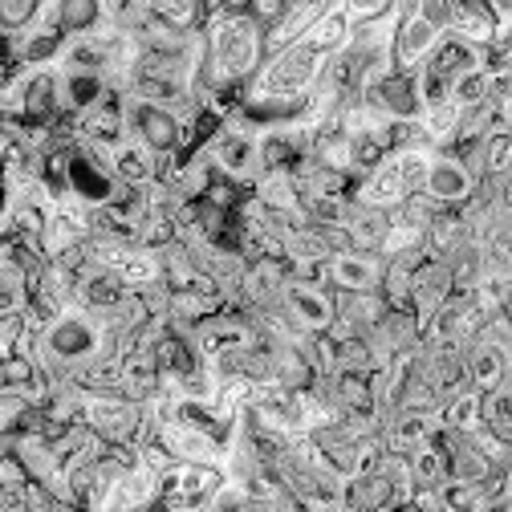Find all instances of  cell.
<instances>
[{
  "instance_id": "obj_1",
  "label": "cell",
  "mask_w": 512,
  "mask_h": 512,
  "mask_svg": "<svg viewBox=\"0 0 512 512\" xmlns=\"http://www.w3.org/2000/svg\"><path fill=\"white\" fill-rule=\"evenodd\" d=\"M265 29L252 25L244 0H208L200 98L212 90H244L265 66Z\"/></svg>"
},
{
  "instance_id": "obj_2",
  "label": "cell",
  "mask_w": 512,
  "mask_h": 512,
  "mask_svg": "<svg viewBox=\"0 0 512 512\" xmlns=\"http://www.w3.org/2000/svg\"><path fill=\"white\" fill-rule=\"evenodd\" d=\"M106 354H118V338L98 313H86L82 305L53 317L45 334L37 338V358L49 362L61 378H70L74 370H82L86 362L106 358Z\"/></svg>"
},
{
  "instance_id": "obj_3",
  "label": "cell",
  "mask_w": 512,
  "mask_h": 512,
  "mask_svg": "<svg viewBox=\"0 0 512 512\" xmlns=\"http://www.w3.org/2000/svg\"><path fill=\"white\" fill-rule=\"evenodd\" d=\"M431 155L427 147H407V151H395L378 171H370L366 179L354 183L350 200L362 204V208H374V212H395L403 208L407 200L423 196V183H427V167H431Z\"/></svg>"
},
{
  "instance_id": "obj_4",
  "label": "cell",
  "mask_w": 512,
  "mask_h": 512,
  "mask_svg": "<svg viewBox=\"0 0 512 512\" xmlns=\"http://www.w3.org/2000/svg\"><path fill=\"white\" fill-rule=\"evenodd\" d=\"M204 159H208V167H212L216 179H228V183H236L240 191H252L256 179L265 175V163H261V135H256L252 126H244L240 118L224 122L220 131L208 139Z\"/></svg>"
},
{
  "instance_id": "obj_5",
  "label": "cell",
  "mask_w": 512,
  "mask_h": 512,
  "mask_svg": "<svg viewBox=\"0 0 512 512\" xmlns=\"http://www.w3.org/2000/svg\"><path fill=\"white\" fill-rule=\"evenodd\" d=\"M228 484L220 464H171L159 476V496L151 512H208Z\"/></svg>"
},
{
  "instance_id": "obj_6",
  "label": "cell",
  "mask_w": 512,
  "mask_h": 512,
  "mask_svg": "<svg viewBox=\"0 0 512 512\" xmlns=\"http://www.w3.org/2000/svg\"><path fill=\"white\" fill-rule=\"evenodd\" d=\"M86 427L114 447H139L147 439V403L126 395H86Z\"/></svg>"
},
{
  "instance_id": "obj_7",
  "label": "cell",
  "mask_w": 512,
  "mask_h": 512,
  "mask_svg": "<svg viewBox=\"0 0 512 512\" xmlns=\"http://www.w3.org/2000/svg\"><path fill=\"white\" fill-rule=\"evenodd\" d=\"M74 135L82 147L98 151V155H110L114 147H122L131 139V126H126V90H106L86 114L74 118Z\"/></svg>"
},
{
  "instance_id": "obj_8",
  "label": "cell",
  "mask_w": 512,
  "mask_h": 512,
  "mask_svg": "<svg viewBox=\"0 0 512 512\" xmlns=\"http://www.w3.org/2000/svg\"><path fill=\"white\" fill-rule=\"evenodd\" d=\"M118 187L122 183L114 179L106 155H98L82 143L66 147V196L82 200L86 208H106L118 196Z\"/></svg>"
},
{
  "instance_id": "obj_9",
  "label": "cell",
  "mask_w": 512,
  "mask_h": 512,
  "mask_svg": "<svg viewBox=\"0 0 512 512\" xmlns=\"http://www.w3.org/2000/svg\"><path fill=\"white\" fill-rule=\"evenodd\" d=\"M281 317L297 330V334H330L334 317H338V301L334 289H317V285H297L289 281L281 289Z\"/></svg>"
},
{
  "instance_id": "obj_10",
  "label": "cell",
  "mask_w": 512,
  "mask_h": 512,
  "mask_svg": "<svg viewBox=\"0 0 512 512\" xmlns=\"http://www.w3.org/2000/svg\"><path fill=\"white\" fill-rule=\"evenodd\" d=\"M252 338H256V330H252L248 317H244L240 309H224V313H216V317H208V322L196 326V334H191V346H196V354H200L208 366H216V362H224L228 354L248 350Z\"/></svg>"
},
{
  "instance_id": "obj_11",
  "label": "cell",
  "mask_w": 512,
  "mask_h": 512,
  "mask_svg": "<svg viewBox=\"0 0 512 512\" xmlns=\"http://www.w3.org/2000/svg\"><path fill=\"white\" fill-rule=\"evenodd\" d=\"M126 126H131V139H139L143 147H151L159 159L163 155H175L179 143H183V118L175 110L139 102L131 94H126Z\"/></svg>"
},
{
  "instance_id": "obj_12",
  "label": "cell",
  "mask_w": 512,
  "mask_h": 512,
  "mask_svg": "<svg viewBox=\"0 0 512 512\" xmlns=\"http://www.w3.org/2000/svg\"><path fill=\"white\" fill-rule=\"evenodd\" d=\"M447 33L439 29V25H431L411 0L403 5V17H399V29H395V70H403V74H419L427 61H431V53L439 49V41H443Z\"/></svg>"
},
{
  "instance_id": "obj_13",
  "label": "cell",
  "mask_w": 512,
  "mask_h": 512,
  "mask_svg": "<svg viewBox=\"0 0 512 512\" xmlns=\"http://www.w3.org/2000/svg\"><path fill=\"white\" fill-rule=\"evenodd\" d=\"M476 175L456 159V155H447V151H435L431 155V167H427V183H423V196L443 208V212H456L464 208L472 196H476Z\"/></svg>"
},
{
  "instance_id": "obj_14",
  "label": "cell",
  "mask_w": 512,
  "mask_h": 512,
  "mask_svg": "<svg viewBox=\"0 0 512 512\" xmlns=\"http://www.w3.org/2000/svg\"><path fill=\"white\" fill-rule=\"evenodd\" d=\"M313 155V126L309 122H285L261 131V163L265 171H289L297 175Z\"/></svg>"
},
{
  "instance_id": "obj_15",
  "label": "cell",
  "mask_w": 512,
  "mask_h": 512,
  "mask_svg": "<svg viewBox=\"0 0 512 512\" xmlns=\"http://www.w3.org/2000/svg\"><path fill=\"white\" fill-rule=\"evenodd\" d=\"M362 102L374 106L382 118H391V122H419V118H423L419 78H415V74H403V70H391L382 82H374V86L362 94Z\"/></svg>"
},
{
  "instance_id": "obj_16",
  "label": "cell",
  "mask_w": 512,
  "mask_h": 512,
  "mask_svg": "<svg viewBox=\"0 0 512 512\" xmlns=\"http://www.w3.org/2000/svg\"><path fill=\"white\" fill-rule=\"evenodd\" d=\"M382 277H387V261L378 252H338L330 256V289L334 293H378Z\"/></svg>"
},
{
  "instance_id": "obj_17",
  "label": "cell",
  "mask_w": 512,
  "mask_h": 512,
  "mask_svg": "<svg viewBox=\"0 0 512 512\" xmlns=\"http://www.w3.org/2000/svg\"><path fill=\"white\" fill-rule=\"evenodd\" d=\"M439 431H443L439 411H395L387 423H382V443H387V452L411 456L415 447L439 439Z\"/></svg>"
},
{
  "instance_id": "obj_18",
  "label": "cell",
  "mask_w": 512,
  "mask_h": 512,
  "mask_svg": "<svg viewBox=\"0 0 512 512\" xmlns=\"http://www.w3.org/2000/svg\"><path fill=\"white\" fill-rule=\"evenodd\" d=\"M106 163H110V171L122 187H143V191L159 179V167H163V159L151 147H143L139 139H126L122 147H114L106 155Z\"/></svg>"
},
{
  "instance_id": "obj_19",
  "label": "cell",
  "mask_w": 512,
  "mask_h": 512,
  "mask_svg": "<svg viewBox=\"0 0 512 512\" xmlns=\"http://www.w3.org/2000/svg\"><path fill=\"white\" fill-rule=\"evenodd\" d=\"M464 366H468L472 391H480V395H492L508 382V354H504V346H496L488 338H476L464 350Z\"/></svg>"
},
{
  "instance_id": "obj_20",
  "label": "cell",
  "mask_w": 512,
  "mask_h": 512,
  "mask_svg": "<svg viewBox=\"0 0 512 512\" xmlns=\"http://www.w3.org/2000/svg\"><path fill=\"white\" fill-rule=\"evenodd\" d=\"M326 13V5L322 0H289V9H285V17L265 33V53L273 57V53H281V49H289V45H297L305 33H309V25Z\"/></svg>"
},
{
  "instance_id": "obj_21",
  "label": "cell",
  "mask_w": 512,
  "mask_h": 512,
  "mask_svg": "<svg viewBox=\"0 0 512 512\" xmlns=\"http://www.w3.org/2000/svg\"><path fill=\"white\" fill-rule=\"evenodd\" d=\"M252 200L277 216H305L301 212V187L289 171H265L252 187Z\"/></svg>"
},
{
  "instance_id": "obj_22",
  "label": "cell",
  "mask_w": 512,
  "mask_h": 512,
  "mask_svg": "<svg viewBox=\"0 0 512 512\" xmlns=\"http://www.w3.org/2000/svg\"><path fill=\"white\" fill-rule=\"evenodd\" d=\"M151 21L167 25L179 37H196L208 25V0H147Z\"/></svg>"
},
{
  "instance_id": "obj_23",
  "label": "cell",
  "mask_w": 512,
  "mask_h": 512,
  "mask_svg": "<svg viewBox=\"0 0 512 512\" xmlns=\"http://www.w3.org/2000/svg\"><path fill=\"white\" fill-rule=\"evenodd\" d=\"M350 33H354V25H350V17H346V0H334V5H326V13L317 17L313 25H309V33L301 37L309 49H317V53H338L346 41H350Z\"/></svg>"
},
{
  "instance_id": "obj_24",
  "label": "cell",
  "mask_w": 512,
  "mask_h": 512,
  "mask_svg": "<svg viewBox=\"0 0 512 512\" xmlns=\"http://www.w3.org/2000/svg\"><path fill=\"white\" fill-rule=\"evenodd\" d=\"M346 236L354 248L362 252H382V240H387V228H391V212H374V208H362L350 200V216H346Z\"/></svg>"
},
{
  "instance_id": "obj_25",
  "label": "cell",
  "mask_w": 512,
  "mask_h": 512,
  "mask_svg": "<svg viewBox=\"0 0 512 512\" xmlns=\"http://www.w3.org/2000/svg\"><path fill=\"white\" fill-rule=\"evenodd\" d=\"M25 431H41V407L21 391H0V443H13Z\"/></svg>"
},
{
  "instance_id": "obj_26",
  "label": "cell",
  "mask_w": 512,
  "mask_h": 512,
  "mask_svg": "<svg viewBox=\"0 0 512 512\" xmlns=\"http://www.w3.org/2000/svg\"><path fill=\"white\" fill-rule=\"evenodd\" d=\"M452 37H464V41H472V45H480V49L492 45V37H496V21H492L488 0H456Z\"/></svg>"
},
{
  "instance_id": "obj_27",
  "label": "cell",
  "mask_w": 512,
  "mask_h": 512,
  "mask_svg": "<svg viewBox=\"0 0 512 512\" xmlns=\"http://www.w3.org/2000/svg\"><path fill=\"white\" fill-rule=\"evenodd\" d=\"M70 382H74L82 395H122V358L118 354L94 358L82 370H74Z\"/></svg>"
},
{
  "instance_id": "obj_28",
  "label": "cell",
  "mask_w": 512,
  "mask_h": 512,
  "mask_svg": "<svg viewBox=\"0 0 512 512\" xmlns=\"http://www.w3.org/2000/svg\"><path fill=\"white\" fill-rule=\"evenodd\" d=\"M439 423L443 431H452V435H472L484 427V395L480 391H464L456 399H447L439 407Z\"/></svg>"
},
{
  "instance_id": "obj_29",
  "label": "cell",
  "mask_w": 512,
  "mask_h": 512,
  "mask_svg": "<svg viewBox=\"0 0 512 512\" xmlns=\"http://www.w3.org/2000/svg\"><path fill=\"white\" fill-rule=\"evenodd\" d=\"M61 74V70H57ZM110 86L102 78H90V74H61V110H66V118H78L86 114Z\"/></svg>"
},
{
  "instance_id": "obj_30",
  "label": "cell",
  "mask_w": 512,
  "mask_h": 512,
  "mask_svg": "<svg viewBox=\"0 0 512 512\" xmlns=\"http://www.w3.org/2000/svg\"><path fill=\"white\" fill-rule=\"evenodd\" d=\"M102 25V0H57V29L66 37L90 33Z\"/></svg>"
},
{
  "instance_id": "obj_31",
  "label": "cell",
  "mask_w": 512,
  "mask_h": 512,
  "mask_svg": "<svg viewBox=\"0 0 512 512\" xmlns=\"http://www.w3.org/2000/svg\"><path fill=\"white\" fill-rule=\"evenodd\" d=\"M407 460H411L415 484H447V456H443V443H439V439L415 447Z\"/></svg>"
},
{
  "instance_id": "obj_32",
  "label": "cell",
  "mask_w": 512,
  "mask_h": 512,
  "mask_svg": "<svg viewBox=\"0 0 512 512\" xmlns=\"http://www.w3.org/2000/svg\"><path fill=\"white\" fill-rule=\"evenodd\" d=\"M41 0H0V37H21L37 21Z\"/></svg>"
},
{
  "instance_id": "obj_33",
  "label": "cell",
  "mask_w": 512,
  "mask_h": 512,
  "mask_svg": "<svg viewBox=\"0 0 512 512\" xmlns=\"http://www.w3.org/2000/svg\"><path fill=\"white\" fill-rule=\"evenodd\" d=\"M285 9H289V0H244L248 21H252V25H261L265 33L285 17Z\"/></svg>"
},
{
  "instance_id": "obj_34",
  "label": "cell",
  "mask_w": 512,
  "mask_h": 512,
  "mask_svg": "<svg viewBox=\"0 0 512 512\" xmlns=\"http://www.w3.org/2000/svg\"><path fill=\"white\" fill-rule=\"evenodd\" d=\"M395 9V0H346V17L350 25H370L378 17H387Z\"/></svg>"
},
{
  "instance_id": "obj_35",
  "label": "cell",
  "mask_w": 512,
  "mask_h": 512,
  "mask_svg": "<svg viewBox=\"0 0 512 512\" xmlns=\"http://www.w3.org/2000/svg\"><path fill=\"white\" fill-rule=\"evenodd\" d=\"M29 305V293L21 285H9V281H0V317H9V313H21Z\"/></svg>"
},
{
  "instance_id": "obj_36",
  "label": "cell",
  "mask_w": 512,
  "mask_h": 512,
  "mask_svg": "<svg viewBox=\"0 0 512 512\" xmlns=\"http://www.w3.org/2000/svg\"><path fill=\"white\" fill-rule=\"evenodd\" d=\"M49 512H82V508H78V504H70V500H53V504H49Z\"/></svg>"
},
{
  "instance_id": "obj_37",
  "label": "cell",
  "mask_w": 512,
  "mask_h": 512,
  "mask_svg": "<svg viewBox=\"0 0 512 512\" xmlns=\"http://www.w3.org/2000/svg\"><path fill=\"white\" fill-rule=\"evenodd\" d=\"M9 147V139H5V131H0V151H5Z\"/></svg>"
},
{
  "instance_id": "obj_38",
  "label": "cell",
  "mask_w": 512,
  "mask_h": 512,
  "mask_svg": "<svg viewBox=\"0 0 512 512\" xmlns=\"http://www.w3.org/2000/svg\"><path fill=\"white\" fill-rule=\"evenodd\" d=\"M508 382H512V378H508Z\"/></svg>"
}]
</instances>
